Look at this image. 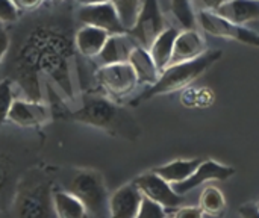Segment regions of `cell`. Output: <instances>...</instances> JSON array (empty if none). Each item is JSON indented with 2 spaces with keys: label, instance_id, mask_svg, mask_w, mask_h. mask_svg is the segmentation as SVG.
Segmentation results:
<instances>
[{
  "label": "cell",
  "instance_id": "cell-32",
  "mask_svg": "<svg viewBox=\"0 0 259 218\" xmlns=\"http://www.w3.org/2000/svg\"><path fill=\"white\" fill-rule=\"evenodd\" d=\"M14 2L23 11H35L44 3V0H14Z\"/></svg>",
  "mask_w": 259,
  "mask_h": 218
},
{
  "label": "cell",
  "instance_id": "cell-10",
  "mask_svg": "<svg viewBox=\"0 0 259 218\" xmlns=\"http://www.w3.org/2000/svg\"><path fill=\"white\" fill-rule=\"evenodd\" d=\"M77 20L82 24L96 26L106 30L109 35L127 33L123 26L117 9L111 2L97 3V5H83L77 9Z\"/></svg>",
  "mask_w": 259,
  "mask_h": 218
},
{
  "label": "cell",
  "instance_id": "cell-17",
  "mask_svg": "<svg viewBox=\"0 0 259 218\" xmlns=\"http://www.w3.org/2000/svg\"><path fill=\"white\" fill-rule=\"evenodd\" d=\"M219 15L237 24H247L259 20V0H228L219 11Z\"/></svg>",
  "mask_w": 259,
  "mask_h": 218
},
{
  "label": "cell",
  "instance_id": "cell-16",
  "mask_svg": "<svg viewBox=\"0 0 259 218\" xmlns=\"http://www.w3.org/2000/svg\"><path fill=\"white\" fill-rule=\"evenodd\" d=\"M135 46H137V42L127 33L109 35V38H108L106 44L103 46L102 52L99 53L97 59H99L100 65L127 62Z\"/></svg>",
  "mask_w": 259,
  "mask_h": 218
},
{
  "label": "cell",
  "instance_id": "cell-5",
  "mask_svg": "<svg viewBox=\"0 0 259 218\" xmlns=\"http://www.w3.org/2000/svg\"><path fill=\"white\" fill-rule=\"evenodd\" d=\"M15 218H53V203L49 187L42 182H21L15 200Z\"/></svg>",
  "mask_w": 259,
  "mask_h": 218
},
{
  "label": "cell",
  "instance_id": "cell-4",
  "mask_svg": "<svg viewBox=\"0 0 259 218\" xmlns=\"http://www.w3.org/2000/svg\"><path fill=\"white\" fill-rule=\"evenodd\" d=\"M70 193L76 196L87 211L105 217L108 211V191L102 175L96 170H80L70 184Z\"/></svg>",
  "mask_w": 259,
  "mask_h": 218
},
{
  "label": "cell",
  "instance_id": "cell-18",
  "mask_svg": "<svg viewBox=\"0 0 259 218\" xmlns=\"http://www.w3.org/2000/svg\"><path fill=\"white\" fill-rule=\"evenodd\" d=\"M127 62L134 67L140 83H146V85L150 86V85L158 82V79L161 76V71L158 70L156 64L152 59L147 49H144L141 46H135V49L132 50Z\"/></svg>",
  "mask_w": 259,
  "mask_h": 218
},
{
  "label": "cell",
  "instance_id": "cell-24",
  "mask_svg": "<svg viewBox=\"0 0 259 218\" xmlns=\"http://www.w3.org/2000/svg\"><path fill=\"white\" fill-rule=\"evenodd\" d=\"M170 8L175 18L184 29H194L196 26V15L193 11L191 0H170Z\"/></svg>",
  "mask_w": 259,
  "mask_h": 218
},
{
  "label": "cell",
  "instance_id": "cell-11",
  "mask_svg": "<svg viewBox=\"0 0 259 218\" xmlns=\"http://www.w3.org/2000/svg\"><path fill=\"white\" fill-rule=\"evenodd\" d=\"M234 175H235V168L229 165H223L212 159H203V162L197 167V170L188 179H185L184 182L175 184L173 188L178 194L185 196L190 191L196 190L197 187L203 185L205 182H211V181L225 182V181H229Z\"/></svg>",
  "mask_w": 259,
  "mask_h": 218
},
{
  "label": "cell",
  "instance_id": "cell-13",
  "mask_svg": "<svg viewBox=\"0 0 259 218\" xmlns=\"http://www.w3.org/2000/svg\"><path fill=\"white\" fill-rule=\"evenodd\" d=\"M143 202V193L138 187L131 182L120 187L108 203L109 218H137Z\"/></svg>",
  "mask_w": 259,
  "mask_h": 218
},
{
  "label": "cell",
  "instance_id": "cell-27",
  "mask_svg": "<svg viewBox=\"0 0 259 218\" xmlns=\"http://www.w3.org/2000/svg\"><path fill=\"white\" fill-rule=\"evenodd\" d=\"M20 15V8L14 0H0V23H15Z\"/></svg>",
  "mask_w": 259,
  "mask_h": 218
},
{
  "label": "cell",
  "instance_id": "cell-30",
  "mask_svg": "<svg viewBox=\"0 0 259 218\" xmlns=\"http://www.w3.org/2000/svg\"><path fill=\"white\" fill-rule=\"evenodd\" d=\"M240 218H259L258 203H244L238 209Z\"/></svg>",
  "mask_w": 259,
  "mask_h": 218
},
{
  "label": "cell",
  "instance_id": "cell-15",
  "mask_svg": "<svg viewBox=\"0 0 259 218\" xmlns=\"http://www.w3.org/2000/svg\"><path fill=\"white\" fill-rule=\"evenodd\" d=\"M109 33L100 27L83 24L74 33V46L76 50L85 58H97L106 44Z\"/></svg>",
  "mask_w": 259,
  "mask_h": 218
},
{
  "label": "cell",
  "instance_id": "cell-9",
  "mask_svg": "<svg viewBox=\"0 0 259 218\" xmlns=\"http://www.w3.org/2000/svg\"><path fill=\"white\" fill-rule=\"evenodd\" d=\"M132 182L138 187L143 196L159 203L165 209H178L184 203V196L178 194L173 185L168 184L165 179H162L159 175H156L153 170L140 175Z\"/></svg>",
  "mask_w": 259,
  "mask_h": 218
},
{
  "label": "cell",
  "instance_id": "cell-2",
  "mask_svg": "<svg viewBox=\"0 0 259 218\" xmlns=\"http://www.w3.org/2000/svg\"><path fill=\"white\" fill-rule=\"evenodd\" d=\"M71 117L83 124L103 129L111 135L127 140L140 137V127L131 112L120 108L112 99L102 96H85L82 106Z\"/></svg>",
  "mask_w": 259,
  "mask_h": 218
},
{
  "label": "cell",
  "instance_id": "cell-36",
  "mask_svg": "<svg viewBox=\"0 0 259 218\" xmlns=\"http://www.w3.org/2000/svg\"><path fill=\"white\" fill-rule=\"evenodd\" d=\"M258 206H259V202H258Z\"/></svg>",
  "mask_w": 259,
  "mask_h": 218
},
{
  "label": "cell",
  "instance_id": "cell-7",
  "mask_svg": "<svg viewBox=\"0 0 259 218\" xmlns=\"http://www.w3.org/2000/svg\"><path fill=\"white\" fill-rule=\"evenodd\" d=\"M96 79L105 94L112 100L126 97L140 83L137 73L129 62L100 65L96 73Z\"/></svg>",
  "mask_w": 259,
  "mask_h": 218
},
{
  "label": "cell",
  "instance_id": "cell-34",
  "mask_svg": "<svg viewBox=\"0 0 259 218\" xmlns=\"http://www.w3.org/2000/svg\"><path fill=\"white\" fill-rule=\"evenodd\" d=\"M80 6L83 5H97V3H105V2H111V0H76Z\"/></svg>",
  "mask_w": 259,
  "mask_h": 218
},
{
  "label": "cell",
  "instance_id": "cell-35",
  "mask_svg": "<svg viewBox=\"0 0 259 218\" xmlns=\"http://www.w3.org/2000/svg\"><path fill=\"white\" fill-rule=\"evenodd\" d=\"M52 2H58L59 3V2H65V0H52Z\"/></svg>",
  "mask_w": 259,
  "mask_h": 218
},
{
  "label": "cell",
  "instance_id": "cell-19",
  "mask_svg": "<svg viewBox=\"0 0 259 218\" xmlns=\"http://www.w3.org/2000/svg\"><path fill=\"white\" fill-rule=\"evenodd\" d=\"M203 162V158H194V159H175L168 164L155 167L153 171L159 175L162 179H165L168 184L175 185L179 182H184L188 179L197 167Z\"/></svg>",
  "mask_w": 259,
  "mask_h": 218
},
{
  "label": "cell",
  "instance_id": "cell-21",
  "mask_svg": "<svg viewBox=\"0 0 259 218\" xmlns=\"http://www.w3.org/2000/svg\"><path fill=\"white\" fill-rule=\"evenodd\" d=\"M53 212L56 218H87V208L70 191H56L52 194Z\"/></svg>",
  "mask_w": 259,
  "mask_h": 218
},
{
  "label": "cell",
  "instance_id": "cell-3",
  "mask_svg": "<svg viewBox=\"0 0 259 218\" xmlns=\"http://www.w3.org/2000/svg\"><path fill=\"white\" fill-rule=\"evenodd\" d=\"M223 56L222 50H208L202 56L193 61H184L171 64L161 71V76L156 83L150 85L141 96L132 102V105H140L149 99H153L161 94H170L179 90L187 88L194 80H197L208 68H211Z\"/></svg>",
  "mask_w": 259,
  "mask_h": 218
},
{
  "label": "cell",
  "instance_id": "cell-22",
  "mask_svg": "<svg viewBox=\"0 0 259 218\" xmlns=\"http://www.w3.org/2000/svg\"><path fill=\"white\" fill-rule=\"evenodd\" d=\"M199 208L205 215L219 218L226 212L228 203L223 193L217 187H206L200 196Z\"/></svg>",
  "mask_w": 259,
  "mask_h": 218
},
{
  "label": "cell",
  "instance_id": "cell-28",
  "mask_svg": "<svg viewBox=\"0 0 259 218\" xmlns=\"http://www.w3.org/2000/svg\"><path fill=\"white\" fill-rule=\"evenodd\" d=\"M203 212L199 206H179L175 209L171 218H203Z\"/></svg>",
  "mask_w": 259,
  "mask_h": 218
},
{
  "label": "cell",
  "instance_id": "cell-25",
  "mask_svg": "<svg viewBox=\"0 0 259 218\" xmlns=\"http://www.w3.org/2000/svg\"><path fill=\"white\" fill-rule=\"evenodd\" d=\"M14 100L15 99L12 93V82L9 79L0 80V126L8 120Z\"/></svg>",
  "mask_w": 259,
  "mask_h": 218
},
{
  "label": "cell",
  "instance_id": "cell-12",
  "mask_svg": "<svg viewBox=\"0 0 259 218\" xmlns=\"http://www.w3.org/2000/svg\"><path fill=\"white\" fill-rule=\"evenodd\" d=\"M8 120L21 127H38L50 120L49 108L42 102H33L27 99H15Z\"/></svg>",
  "mask_w": 259,
  "mask_h": 218
},
{
  "label": "cell",
  "instance_id": "cell-26",
  "mask_svg": "<svg viewBox=\"0 0 259 218\" xmlns=\"http://www.w3.org/2000/svg\"><path fill=\"white\" fill-rule=\"evenodd\" d=\"M137 218H168L167 217V209L161 206L159 203L150 200L149 197L143 196V202L138 211Z\"/></svg>",
  "mask_w": 259,
  "mask_h": 218
},
{
  "label": "cell",
  "instance_id": "cell-14",
  "mask_svg": "<svg viewBox=\"0 0 259 218\" xmlns=\"http://www.w3.org/2000/svg\"><path fill=\"white\" fill-rule=\"evenodd\" d=\"M206 52H208V46L205 38L196 29H184L176 36L170 65L184 61H193Z\"/></svg>",
  "mask_w": 259,
  "mask_h": 218
},
{
  "label": "cell",
  "instance_id": "cell-31",
  "mask_svg": "<svg viewBox=\"0 0 259 218\" xmlns=\"http://www.w3.org/2000/svg\"><path fill=\"white\" fill-rule=\"evenodd\" d=\"M9 44H11V38L8 35V32L5 30V27L0 24V67L3 64V59L9 50Z\"/></svg>",
  "mask_w": 259,
  "mask_h": 218
},
{
  "label": "cell",
  "instance_id": "cell-1",
  "mask_svg": "<svg viewBox=\"0 0 259 218\" xmlns=\"http://www.w3.org/2000/svg\"><path fill=\"white\" fill-rule=\"evenodd\" d=\"M73 23L65 15H39L18 30L3 59L5 79L15 83L24 99L42 102L41 77H49L62 94L74 100L71 62L74 59Z\"/></svg>",
  "mask_w": 259,
  "mask_h": 218
},
{
  "label": "cell",
  "instance_id": "cell-8",
  "mask_svg": "<svg viewBox=\"0 0 259 218\" xmlns=\"http://www.w3.org/2000/svg\"><path fill=\"white\" fill-rule=\"evenodd\" d=\"M199 24L200 27L217 38H225V39H232V41H238L247 46H253L259 49V33L243 26V24H237L229 21L228 18L219 15L217 12H211V11H199L197 15Z\"/></svg>",
  "mask_w": 259,
  "mask_h": 218
},
{
  "label": "cell",
  "instance_id": "cell-23",
  "mask_svg": "<svg viewBox=\"0 0 259 218\" xmlns=\"http://www.w3.org/2000/svg\"><path fill=\"white\" fill-rule=\"evenodd\" d=\"M111 3L117 9L118 17L126 30H129L138 18L143 0H111Z\"/></svg>",
  "mask_w": 259,
  "mask_h": 218
},
{
  "label": "cell",
  "instance_id": "cell-29",
  "mask_svg": "<svg viewBox=\"0 0 259 218\" xmlns=\"http://www.w3.org/2000/svg\"><path fill=\"white\" fill-rule=\"evenodd\" d=\"M226 2L228 0H191V3L199 11H211V12H217L219 8Z\"/></svg>",
  "mask_w": 259,
  "mask_h": 218
},
{
  "label": "cell",
  "instance_id": "cell-33",
  "mask_svg": "<svg viewBox=\"0 0 259 218\" xmlns=\"http://www.w3.org/2000/svg\"><path fill=\"white\" fill-rule=\"evenodd\" d=\"M6 181H8V167L0 161V190L5 187Z\"/></svg>",
  "mask_w": 259,
  "mask_h": 218
},
{
  "label": "cell",
  "instance_id": "cell-20",
  "mask_svg": "<svg viewBox=\"0 0 259 218\" xmlns=\"http://www.w3.org/2000/svg\"><path fill=\"white\" fill-rule=\"evenodd\" d=\"M179 30L168 26L150 46L149 53L152 56V59L155 61L156 67L159 71H162L164 68H167L171 62V56H173V47H175V41L178 36Z\"/></svg>",
  "mask_w": 259,
  "mask_h": 218
},
{
  "label": "cell",
  "instance_id": "cell-6",
  "mask_svg": "<svg viewBox=\"0 0 259 218\" xmlns=\"http://www.w3.org/2000/svg\"><path fill=\"white\" fill-rule=\"evenodd\" d=\"M164 15L158 0H143L135 24L127 30V35L144 49H150L153 41L167 29Z\"/></svg>",
  "mask_w": 259,
  "mask_h": 218
}]
</instances>
